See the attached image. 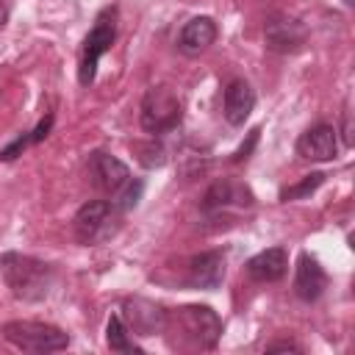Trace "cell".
Instances as JSON below:
<instances>
[{
  "mask_svg": "<svg viewBox=\"0 0 355 355\" xmlns=\"http://www.w3.org/2000/svg\"><path fill=\"white\" fill-rule=\"evenodd\" d=\"M252 202H255L252 191L239 180H216L202 194V211L211 214V216H222L230 208H236V211L252 208Z\"/></svg>",
  "mask_w": 355,
  "mask_h": 355,
  "instance_id": "obj_7",
  "label": "cell"
},
{
  "mask_svg": "<svg viewBox=\"0 0 355 355\" xmlns=\"http://www.w3.org/2000/svg\"><path fill=\"white\" fill-rule=\"evenodd\" d=\"M297 155L302 161H313V164L333 161L338 155V130L333 125H324V122L308 128L297 139Z\"/></svg>",
  "mask_w": 355,
  "mask_h": 355,
  "instance_id": "obj_9",
  "label": "cell"
},
{
  "mask_svg": "<svg viewBox=\"0 0 355 355\" xmlns=\"http://www.w3.org/2000/svg\"><path fill=\"white\" fill-rule=\"evenodd\" d=\"M141 191H144V183H141V180H128V183L114 194V200H111V202H114L122 214H128V211H133V208L139 205Z\"/></svg>",
  "mask_w": 355,
  "mask_h": 355,
  "instance_id": "obj_19",
  "label": "cell"
},
{
  "mask_svg": "<svg viewBox=\"0 0 355 355\" xmlns=\"http://www.w3.org/2000/svg\"><path fill=\"white\" fill-rule=\"evenodd\" d=\"M119 216H122V211L111 200H89L86 205L78 208V214L72 219L75 239L86 247L103 244L116 233Z\"/></svg>",
  "mask_w": 355,
  "mask_h": 355,
  "instance_id": "obj_3",
  "label": "cell"
},
{
  "mask_svg": "<svg viewBox=\"0 0 355 355\" xmlns=\"http://www.w3.org/2000/svg\"><path fill=\"white\" fill-rule=\"evenodd\" d=\"M105 344L111 352H125V355H141L144 349L130 338V330L119 316H111L105 324Z\"/></svg>",
  "mask_w": 355,
  "mask_h": 355,
  "instance_id": "obj_17",
  "label": "cell"
},
{
  "mask_svg": "<svg viewBox=\"0 0 355 355\" xmlns=\"http://www.w3.org/2000/svg\"><path fill=\"white\" fill-rule=\"evenodd\" d=\"M288 272V252L283 247H269L261 250L258 255H252L247 261V275L258 283H275L283 280Z\"/></svg>",
  "mask_w": 355,
  "mask_h": 355,
  "instance_id": "obj_15",
  "label": "cell"
},
{
  "mask_svg": "<svg viewBox=\"0 0 355 355\" xmlns=\"http://www.w3.org/2000/svg\"><path fill=\"white\" fill-rule=\"evenodd\" d=\"M322 183H324V175H322V172H311V175H305L300 183L280 189V200H283V202H291V200H302V197L313 194V191H316Z\"/></svg>",
  "mask_w": 355,
  "mask_h": 355,
  "instance_id": "obj_18",
  "label": "cell"
},
{
  "mask_svg": "<svg viewBox=\"0 0 355 355\" xmlns=\"http://www.w3.org/2000/svg\"><path fill=\"white\" fill-rule=\"evenodd\" d=\"M89 178L92 186L105 191V194H116L128 180H130V169L111 153L105 150H94L89 155Z\"/></svg>",
  "mask_w": 355,
  "mask_h": 355,
  "instance_id": "obj_10",
  "label": "cell"
},
{
  "mask_svg": "<svg viewBox=\"0 0 355 355\" xmlns=\"http://www.w3.org/2000/svg\"><path fill=\"white\" fill-rule=\"evenodd\" d=\"M263 39H266V47L272 53H280V55H288V53H297L302 50L305 44V25L288 14H272L266 22H263Z\"/></svg>",
  "mask_w": 355,
  "mask_h": 355,
  "instance_id": "obj_8",
  "label": "cell"
},
{
  "mask_svg": "<svg viewBox=\"0 0 355 355\" xmlns=\"http://www.w3.org/2000/svg\"><path fill=\"white\" fill-rule=\"evenodd\" d=\"M252 108H255V92H252V86L244 78L230 80L227 89H225V119H227V125H233V128L244 125L250 119Z\"/></svg>",
  "mask_w": 355,
  "mask_h": 355,
  "instance_id": "obj_16",
  "label": "cell"
},
{
  "mask_svg": "<svg viewBox=\"0 0 355 355\" xmlns=\"http://www.w3.org/2000/svg\"><path fill=\"white\" fill-rule=\"evenodd\" d=\"M344 3H347V6H352V0H344Z\"/></svg>",
  "mask_w": 355,
  "mask_h": 355,
  "instance_id": "obj_24",
  "label": "cell"
},
{
  "mask_svg": "<svg viewBox=\"0 0 355 355\" xmlns=\"http://www.w3.org/2000/svg\"><path fill=\"white\" fill-rule=\"evenodd\" d=\"M141 128L153 136H161V133H169L180 125L183 119V105L178 100V94L169 89V86H150L144 92V100H141Z\"/></svg>",
  "mask_w": 355,
  "mask_h": 355,
  "instance_id": "obj_5",
  "label": "cell"
},
{
  "mask_svg": "<svg viewBox=\"0 0 355 355\" xmlns=\"http://www.w3.org/2000/svg\"><path fill=\"white\" fill-rule=\"evenodd\" d=\"M6 19H8V6H6V0H0V28L6 25Z\"/></svg>",
  "mask_w": 355,
  "mask_h": 355,
  "instance_id": "obj_23",
  "label": "cell"
},
{
  "mask_svg": "<svg viewBox=\"0 0 355 355\" xmlns=\"http://www.w3.org/2000/svg\"><path fill=\"white\" fill-rule=\"evenodd\" d=\"M125 311V327L133 330L136 336H155L166 327V313L161 305L141 300V297H130L122 305Z\"/></svg>",
  "mask_w": 355,
  "mask_h": 355,
  "instance_id": "obj_11",
  "label": "cell"
},
{
  "mask_svg": "<svg viewBox=\"0 0 355 355\" xmlns=\"http://www.w3.org/2000/svg\"><path fill=\"white\" fill-rule=\"evenodd\" d=\"M0 272L11 294L22 302H42L55 280V272L50 263L22 255V252H3L0 255Z\"/></svg>",
  "mask_w": 355,
  "mask_h": 355,
  "instance_id": "obj_1",
  "label": "cell"
},
{
  "mask_svg": "<svg viewBox=\"0 0 355 355\" xmlns=\"http://www.w3.org/2000/svg\"><path fill=\"white\" fill-rule=\"evenodd\" d=\"M327 288V272L322 269V263L302 252L297 258V272H294V294L302 300V302H316Z\"/></svg>",
  "mask_w": 355,
  "mask_h": 355,
  "instance_id": "obj_13",
  "label": "cell"
},
{
  "mask_svg": "<svg viewBox=\"0 0 355 355\" xmlns=\"http://www.w3.org/2000/svg\"><path fill=\"white\" fill-rule=\"evenodd\" d=\"M214 42H216V22L211 17H194L178 33V50L183 55H200Z\"/></svg>",
  "mask_w": 355,
  "mask_h": 355,
  "instance_id": "obj_14",
  "label": "cell"
},
{
  "mask_svg": "<svg viewBox=\"0 0 355 355\" xmlns=\"http://www.w3.org/2000/svg\"><path fill=\"white\" fill-rule=\"evenodd\" d=\"M178 322L200 349H214L222 336V322L208 305H186L178 311Z\"/></svg>",
  "mask_w": 355,
  "mask_h": 355,
  "instance_id": "obj_6",
  "label": "cell"
},
{
  "mask_svg": "<svg viewBox=\"0 0 355 355\" xmlns=\"http://www.w3.org/2000/svg\"><path fill=\"white\" fill-rule=\"evenodd\" d=\"M225 280V252L222 250H205L189 261L186 283L191 288H219Z\"/></svg>",
  "mask_w": 355,
  "mask_h": 355,
  "instance_id": "obj_12",
  "label": "cell"
},
{
  "mask_svg": "<svg viewBox=\"0 0 355 355\" xmlns=\"http://www.w3.org/2000/svg\"><path fill=\"white\" fill-rule=\"evenodd\" d=\"M0 333H3V338L8 344H14L22 352L44 355V352H58V349H67L69 347V336L61 327L47 324V322L17 319V322H6L0 327Z\"/></svg>",
  "mask_w": 355,
  "mask_h": 355,
  "instance_id": "obj_2",
  "label": "cell"
},
{
  "mask_svg": "<svg viewBox=\"0 0 355 355\" xmlns=\"http://www.w3.org/2000/svg\"><path fill=\"white\" fill-rule=\"evenodd\" d=\"M114 39H116V8H103L97 14V19H94V28L83 39V50H80V61H78V80H80V86H92L94 83L97 64L111 50Z\"/></svg>",
  "mask_w": 355,
  "mask_h": 355,
  "instance_id": "obj_4",
  "label": "cell"
},
{
  "mask_svg": "<svg viewBox=\"0 0 355 355\" xmlns=\"http://www.w3.org/2000/svg\"><path fill=\"white\" fill-rule=\"evenodd\" d=\"M258 139H261V128H252V130H250V136H247V141H244V144L230 155V161H233V164L247 161V158H250V153H252V147L258 144Z\"/></svg>",
  "mask_w": 355,
  "mask_h": 355,
  "instance_id": "obj_21",
  "label": "cell"
},
{
  "mask_svg": "<svg viewBox=\"0 0 355 355\" xmlns=\"http://www.w3.org/2000/svg\"><path fill=\"white\" fill-rule=\"evenodd\" d=\"M266 352H300V347L294 341H275L266 347Z\"/></svg>",
  "mask_w": 355,
  "mask_h": 355,
  "instance_id": "obj_22",
  "label": "cell"
},
{
  "mask_svg": "<svg viewBox=\"0 0 355 355\" xmlns=\"http://www.w3.org/2000/svg\"><path fill=\"white\" fill-rule=\"evenodd\" d=\"M139 161L147 166V169H155V166H164L166 164V150L158 144V141H150V144H139Z\"/></svg>",
  "mask_w": 355,
  "mask_h": 355,
  "instance_id": "obj_20",
  "label": "cell"
}]
</instances>
